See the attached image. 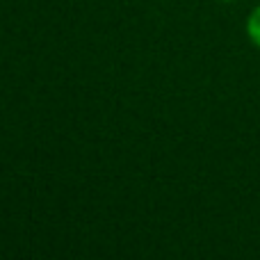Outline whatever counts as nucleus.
<instances>
[{
  "instance_id": "f03ea898",
  "label": "nucleus",
  "mask_w": 260,
  "mask_h": 260,
  "mask_svg": "<svg viewBox=\"0 0 260 260\" xmlns=\"http://www.w3.org/2000/svg\"><path fill=\"white\" fill-rule=\"evenodd\" d=\"M224 3H231V0H224Z\"/></svg>"
},
{
  "instance_id": "f257e3e1",
  "label": "nucleus",
  "mask_w": 260,
  "mask_h": 260,
  "mask_svg": "<svg viewBox=\"0 0 260 260\" xmlns=\"http://www.w3.org/2000/svg\"><path fill=\"white\" fill-rule=\"evenodd\" d=\"M244 32H247L249 41H251L256 48H260V3L249 12L247 23H244Z\"/></svg>"
}]
</instances>
